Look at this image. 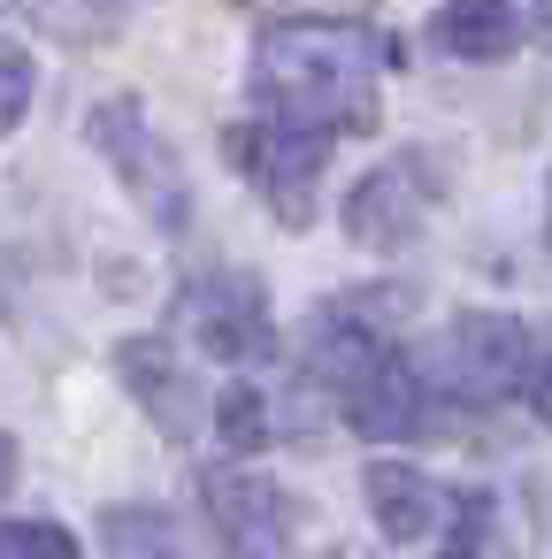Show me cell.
<instances>
[{"label": "cell", "instance_id": "1", "mask_svg": "<svg viewBox=\"0 0 552 559\" xmlns=\"http://www.w3.org/2000/svg\"><path fill=\"white\" fill-rule=\"evenodd\" d=\"M254 100L330 139L376 131V32L338 16H292L254 39Z\"/></svg>", "mask_w": 552, "mask_h": 559}, {"label": "cell", "instance_id": "2", "mask_svg": "<svg viewBox=\"0 0 552 559\" xmlns=\"http://www.w3.org/2000/svg\"><path fill=\"white\" fill-rule=\"evenodd\" d=\"M223 162L269 200V215H277L284 230H307V223H315V185H322V169H330V131L284 123V116H269V123H231V131H223Z\"/></svg>", "mask_w": 552, "mask_h": 559}, {"label": "cell", "instance_id": "3", "mask_svg": "<svg viewBox=\"0 0 552 559\" xmlns=\"http://www.w3.org/2000/svg\"><path fill=\"white\" fill-rule=\"evenodd\" d=\"M85 139H93V154L124 177V192L146 207V223H162V230H185V223H192V185H185L169 139L146 123V108H139L131 93L101 100V108L85 116Z\"/></svg>", "mask_w": 552, "mask_h": 559}, {"label": "cell", "instance_id": "4", "mask_svg": "<svg viewBox=\"0 0 552 559\" xmlns=\"http://www.w3.org/2000/svg\"><path fill=\"white\" fill-rule=\"evenodd\" d=\"M177 322H185V337H192L208 360H223V368H254V360L277 353L269 292H261V276H246V269H208V276H192V284L177 292Z\"/></svg>", "mask_w": 552, "mask_h": 559}, {"label": "cell", "instance_id": "5", "mask_svg": "<svg viewBox=\"0 0 552 559\" xmlns=\"http://www.w3.org/2000/svg\"><path fill=\"white\" fill-rule=\"evenodd\" d=\"M529 330L514 322V314H460L453 330H445V345H437V360H430V391H445V399H460V406H498V399H514L521 391V376H529Z\"/></svg>", "mask_w": 552, "mask_h": 559}, {"label": "cell", "instance_id": "6", "mask_svg": "<svg viewBox=\"0 0 552 559\" xmlns=\"http://www.w3.org/2000/svg\"><path fill=\"white\" fill-rule=\"evenodd\" d=\"M200 506H208V521H215V536L231 551H284L292 528H300V498L277 490L254 467H208L200 475Z\"/></svg>", "mask_w": 552, "mask_h": 559}, {"label": "cell", "instance_id": "7", "mask_svg": "<svg viewBox=\"0 0 552 559\" xmlns=\"http://www.w3.org/2000/svg\"><path fill=\"white\" fill-rule=\"evenodd\" d=\"M430 200H437V192L422 185V162H384V169H368V177L345 192V238H353L361 253H399V246L422 238Z\"/></svg>", "mask_w": 552, "mask_h": 559}, {"label": "cell", "instance_id": "8", "mask_svg": "<svg viewBox=\"0 0 552 559\" xmlns=\"http://www.w3.org/2000/svg\"><path fill=\"white\" fill-rule=\"evenodd\" d=\"M338 406H345V421H353L368 444H399V437H414V429L430 421V383L414 376L407 353L384 345V353L338 391Z\"/></svg>", "mask_w": 552, "mask_h": 559}, {"label": "cell", "instance_id": "9", "mask_svg": "<svg viewBox=\"0 0 552 559\" xmlns=\"http://www.w3.org/2000/svg\"><path fill=\"white\" fill-rule=\"evenodd\" d=\"M116 376H124V391L146 406V421L169 444H192V429H200V383L169 353V337H124L116 345Z\"/></svg>", "mask_w": 552, "mask_h": 559}, {"label": "cell", "instance_id": "10", "mask_svg": "<svg viewBox=\"0 0 552 559\" xmlns=\"http://www.w3.org/2000/svg\"><path fill=\"white\" fill-rule=\"evenodd\" d=\"M361 490H368V513H376V528H384L391 544H422V536H437V521H445V490H437L422 467H407V460H368Z\"/></svg>", "mask_w": 552, "mask_h": 559}, {"label": "cell", "instance_id": "11", "mask_svg": "<svg viewBox=\"0 0 552 559\" xmlns=\"http://www.w3.org/2000/svg\"><path fill=\"white\" fill-rule=\"evenodd\" d=\"M521 9L514 0H445V9L430 16V39H437V55H453V62H506L514 47H521Z\"/></svg>", "mask_w": 552, "mask_h": 559}, {"label": "cell", "instance_id": "12", "mask_svg": "<svg viewBox=\"0 0 552 559\" xmlns=\"http://www.w3.org/2000/svg\"><path fill=\"white\" fill-rule=\"evenodd\" d=\"M124 24V0H39V32L62 47H93Z\"/></svg>", "mask_w": 552, "mask_h": 559}, {"label": "cell", "instance_id": "13", "mask_svg": "<svg viewBox=\"0 0 552 559\" xmlns=\"http://www.w3.org/2000/svg\"><path fill=\"white\" fill-rule=\"evenodd\" d=\"M215 429H223V444H231L238 460H254V452L269 444V399H261V383H223Z\"/></svg>", "mask_w": 552, "mask_h": 559}, {"label": "cell", "instance_id": "14", "mask_svg": "<svg viewBox=\"0 0 552 559\" xmlns=\"http://www.w3.org/2000/svg\"><path fill=\"white\" fill-rule=\"evenodd\" d=\"M101 544L108 551H177V528H169V513H154V506H108V521H101Z\"/></svg>", "mask_w": 552, "mask_h": 559}, {"label": "cell", "instance_id": "15", "mask_svg": "<svg viewBox=\"0 0 552 559\" xmlns=\"http://www.w3.org/2000/svg\"><path fill=\"white\" fill-rule=\"evenodd\" d=\"M491 513H498V506H491L483 490H453V498H445V521H437V544H445V551H475V544L491 536Z\"/></svg>", "mask_w": 552, "mask_h": 559}, {"label": "cell", "instance_id": "16", "mask_svg": "<svg viewBox=\"0 0 552 559\" xmlns=\"http://www.w3.org/2000/svg\"><path fill=\"white\" fill-rule=\"evenodd\" d=\"M32 108V55L16 39H0V139H9Z\"/></svg>", "mask_w": 552, "mask_h": 559}, {"label": "cell", "instance_id": "17", "mask_svg": "<svg viewBox=\"0 0 552 559\" xmlns=\"http://www.w3.org/2000/svg\"><path fill=\"white\" fill-rule=\"evenodd\" d=\"M9 551H55V559H70L78 536L62 521H0V559H9Z\"/></svg>", "mask_w": 552, "mask_h": 559}, {"label": "cell", "instance_id": "18", "mask_svg": "<svg viewBox=\"0 0 552 559\" xmlns=\"http://www.w3.org/2000/svg\"><path fill=\"white\" fill-rule=\"evenodd\" d=\"M521 399H529V414L552 429V353H537V360H529V376H521Z\"/></svg>", "mask_w": 552, "mask_h": 559}, {"label": "cell", "instance_id": "19", "mask_svg": "<svg viewBox=\"0 0 552 559\" xmlns=\"http://www.w3.org/2000/svg\"><path fill=\"white\" fill-rule=\"evenodd\" d=\"M16 467H24V460H16V437H9V429H0V498H9V490H16Z\"/></svg>", "mask_w": 552, "mask_h": 559}, {"label": "cell", "instance_id": "20", "mask_svg": "<svg viewBox=\"0 0 552 559\" xmlns=\"http://www.w3.org/2000/svg\"><path fill=\"white\" fill-rule=\"evenodd\" d=\"M529 32H537V39H552V0H537V16H529Z\"/></svg>", "mask_w": 552, "mask_h": 559}, {"label": "cell", "instance_id": "21", "mask_svg": "<svg viewBox=\"0 0 552 559\" xmlns=\"http://www.w3.org/2000/svg\"><path fill=\"white\" fill-rule=\"evenodd\" d=\"M544 246H552V177H544Z\"/></svg>", "mask_w": 552, "mask_h": 559}, {"label": "cell", "instance_id": "22", "mask_svg": "<svg viewBox=\"0 0 552 559\" xmlns=\"http://www.w3.org/2000/svg\"><path fill=\"white\" fill-rule=\"evenodd\" d=\"M0 9H16V0H0Z\"/></svg>", "mask_w": 552, "mask_h": 559}]
</instances>
